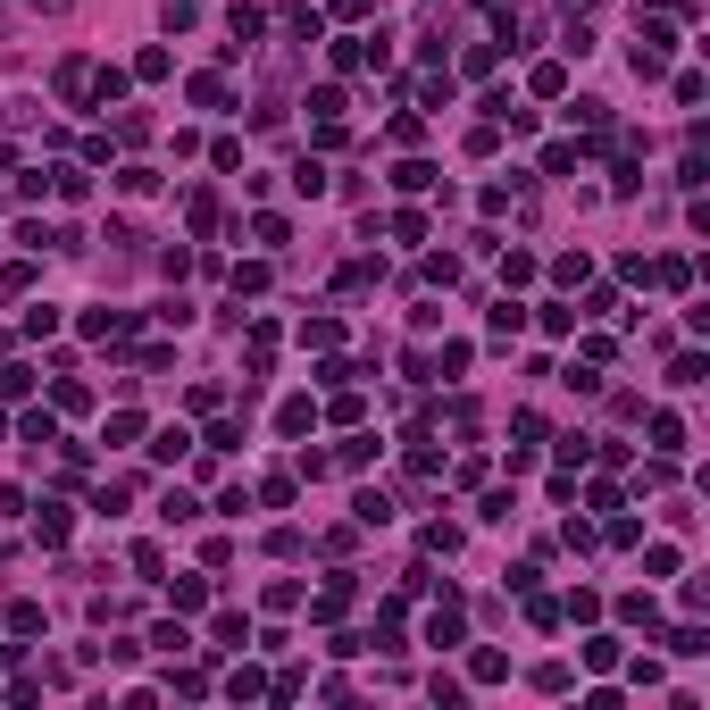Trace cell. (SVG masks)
I'll use <instances>...</instances> for the list:
<instances>
[{
    "label": "cell",
    "mask_w": 710,
    "mask_h": 710,
    "mask_svg": "<svg viewBox=\"0 0 710 710\" xmlns=\"http://www.w3.org/2000/svg\"><path fill=\"white\" fill-rule=\"evenodd\" d=\"M660 67H669V34L644 26V42H635V76H660Z\"/></svg>",
    "instance_id": "cell-1"
},
{
    "label": "cell",
    "mask_w": 710,
    "mask_h": 710,
    "mask_svg": "<svg viewBox=\"0 0 710 710\" xmlns=\"http://www.w3.org/2000/svg\"><path fill=\"white\" fill-rule=\"evenodd\" d=\"M310 418H318L310 401H284V410H276V426H284V435H310Z\"/></svg>",
    "instance_id": "cell-7"
},
{
    "label": "cell",
    "mask_w": 710,
    "mask_h": 710,
    "mask_svg": "<svg viewBox=\"0 0 710 710\" xmlns=\"http://www.w3.org/2000/svg\"><path fill=\"white\" fill-rule=\"evenodd\" d=\"M468 677H477V685H502L510 660H502V652H477V660H468Z\"/></svg>",
    "instance_id": "cell-6"
},
{
    "label": "cell",
    "mask_w": 710,
    "mask_h": 710,
    "mask_svg": "<svg viewBox=\"0 0 710 710\" xmlns=\"http://www.w3.org/2000/svg\"><path fill=\"white\" fill-rule=\"evenodd\" d=\"M126 326H134L126 310H84V335H126Z\"/></svg>",
    "instance_id": "cell-5"
},
{
    "label": "cell",
    "mask_w": 710,
    "mask_h": 710,
    "mask_svg": "<svg viewBox=\"0 0 710 710\" xmlns=\"http://www.w3.org/2000/svg\"><path fill=\"white\" fill-rule=\"evenodd\" d=\"M426 644H460V602H443L435 619H426Z\"/></svg>",
    "instance_id": "cell-3"
},
{
    "label": "cell",
    "mask_w": 710,
    "mask_h": 710,
    "mask_svg": "<svg viewBox=\"0 0 710 710\" xmlns=\"http://www.w3.org/2000/svg\"><path fill=\"white\" fill-rule=\"evenodd\" d=\"M351 510H360V527H385V518H393V502H385V493H360Z\"/></svg>",
    "instance_id": "cell-9"
},
{
    "label": "cell",
    "mask_w": 710,
    "mask_h": 710,
    "mask_svg": "<svg viewBox=\"0 0 710 710\" xmlns=\"http://www.w3.org/2000/svg\"><path fill=\"white\" fill-rule=\"evenodd\" d=\"M184 443H193V435H184V426H159V435H151V460H176Z\"/></svg>",
    "instance_id": "cell-8"
},
{
    "label": "cell",
    "mask_w": 710,
    "mask_h": 710,
    "mask_svg": "<svg viewBox=\"0 0 710 710\" xmlns=\"http://www.w3.org/2000/svg\"><path fill=\"white\" fill-rule=\"evenodd\" d=\"M9 26H17V9H9V0H0V34H9Z\"/></svg>",
    "instance_id": "cell-11"
},
{
    "label": "cell",
    "mask_w": 710,
    "mask_h": 710,
    "mask_svg": "<svg viewBox=\"0 0 710 710\" xmlns=\"http://www.w3.org/2000/svg\"><path fill=\"white\" fill-rule=\"evenodd\" d=\"M59 101H92V59H59Z\"/></svg>",
    "instance_id": "cell-2"
},
{
    "label": "cell",
    "mask_w": 710,
    "mask_h": 710,
    "mask_svg": "<svg viewBox=\"0 0 710 710\" xmlns=\"http://www.w3.org/2000/svg\"><path fill=\"white\" fill-rule=\"evenodd\" d=\"M293 193H310V201L326 193V168H318V159H301V168H293Z\"/></svg>",
    "instance_id": "cell-10"
},
{
    "label": "cell",
    "mask_w": 710,
    "mask_h": 710,
    "mask_svg": "<svg viewBox=\"0 0 710 710\" xmlns=\"http://www.w3.org/2000/svg\"><path fill=\"white\" fill-rule=\"evenodd\" d=\"M393 184H401V193H426V184H435V168H426V159H401Z\"/></svg>",
    "instance_id": "cell-4"
}]
</instances>
